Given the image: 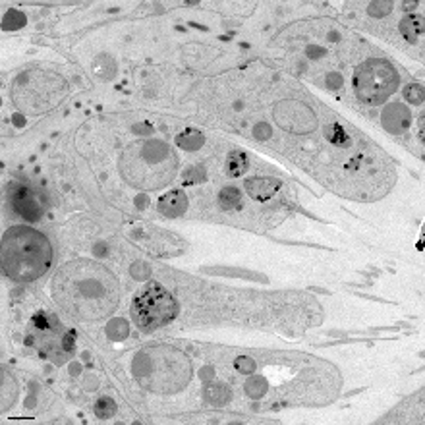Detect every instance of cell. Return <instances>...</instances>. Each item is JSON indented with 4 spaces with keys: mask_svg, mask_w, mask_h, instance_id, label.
I'll use <instances>...</instances> for the list:
<instances>
[{
    "mask_svg": "<svg viewBox=\"0 0 425 425\" xmlns=\"http://www.w3.org/2000/svg\"><path fill=\"white\" fill-rule=\"evenodd\" d=\"M95 414H97V417H110L117 414V404L110 401V398H107V396H103V398H99V402L95 404Z\"/></svg>",
    "mask_w": 425,
    "mask_h": 425,
    "instance_id": "7c38bea8",
    "label": "cell"
},
{
    "mask_svg": "<svg viewBox=\"0 0 425 425\" xmlns=\"http://www.w3.org/2000/svg\"><path fill=\"white\" fill-rule=\"evenodd\" d=\"M178 315V304L172 294L167 292L161 284L149 283L132 301V317L135 325L145 333L157 331L168 325Z\"/></svg>",
    "mask_w": 425,
    "mask_h": 425,
    "instance_id": "277c9868",
    "label": "cell"
},
{
    "mask_svg": "<svg viewBox=\"0 0 425 425\" xmlns=\"http://www.w3.org/2000/svg\"><path fill=\"white\" fill-rule=\"evenodd\" d=\"M278 188H281V182L275 178H251L246 182V192L250 193L253 200L259 201L273 197Z\"/></svg>",
    "mask_w": 425,
    "mask_h": 425,
    "instance_id": "ba28073f",
    "label": "cell"
},
{
    "mask_svg": "<svg viewBox=\"0 0 425 425\" xmlns=\"http://www.w3.org/2000/svg\"><path fill=\"white\" fill-rule=\"evenodd\" d=\"M12 207L20 217H24L29 223H37L43 217L41 195H37L33 190L20 186L12 193Z\"/></svg>",
    "mask_w": 425,
    "mask_h": 425,
    "instance_id": "8992f818",
    "label": "cell"
},
{
    "mask_svg": "<svg viewBox=\"0 0 425 425\" xmlns=\"http://www.w3.org/2000/svg\"><path fill=\"white\" fill-rule=\"evenodd\" d=\"M354 87H356L359 100H364L367 105H381L396 91L398 74L385 60H367L356 70Z\"/></svg>",
    "mask_w": 425,
    "mask_h": 425,
    "instance_id": "5b68a950",
    "label": "cell"
},
{
    "mask_svg": "<svg viewBox=\"0 0 425 425\" xmlns=\"http://www.w3.org/2000/svg\"><path fill=\"white\" fill-rule=\"evenodd\" d=\"M124 176L137 188L155 190L176 172V157L172 149L161 142H143L132 145L122 158Z\"/></svg>",
    "mask_w": 425,
    "mask_h": 425,
    "instance_id": "3957f363",
    "label": "cell"
},
{
    "mask_svg": "<svg viewBox=\"0 0 425 425\" xmlns=\"http://www.w3.org/2000/svg\"><path fill=\"white\" fill-rule=\"evenodd\" d=\"M52 294L68 315L80 321H99L117 309L120 283L105 265L77 259L57 273Z\"/></svg>",
    "mask_w": 425,
    "mask_h": 425,
    "instance_id": "6da1fadb",
    "label": "cell"
},
{
    "mask_svg": "<svg viewBox=\"0 0 425 425\" xmlns=\"http://www.w3.org/2000/svg\"><path fill=\"white\" fill-rule=\"evenodd\" d=\"M157 207L158 213L165 215V217H180V215L186 213V209H188V197H186L180 190H172V192L165 193V195L158 200Z\"/></svg>",
    "mask_w": 425,
    "mask_h": 425,
    "instance_id": "52a82bcc",
    "label": "cell"
},
{
    "mask_svg": "<svg viewBox=\"0 0 425 425\" xmlns=\"http://www.w3.org/2000/svg\"><path fill=\"white\" fill-rule=\"evenodd\" d=\"M74 338H75V333H74V331H70V333L66 334V341H64V348H66V350H72Z\"/></svg>",
    "mask_w": 425,
    "mask_h": 425,
    "instance_id": "9a60e30c",
    "label": "cell"
},
{
    "mask_svg": "<svg viewBox=\"0 0 425 425\" xmlns=\"http://www.w3.org/2000/svg\"><path fill=\"white\" fill-rule=\"evenodd\" d=\"M52 261V248L47 236L35 228L16 226L2 240V269L8 278L31 283L45 275Z\"/></svg>",
    "mask_w": 425,
    "mask_h": 425,
    "instance_id": "7a4b0ae2",
    "label": "cell"
},
{
    "mask_svg": "<svg viewBox=\"0 0 425 425\" xmlns=\"http://www.w3.org/2000/svg\"><path fill=\"white\" fill-rule=\"evenodd\" d=\"M218 200H221L223 209L232 211V209H238L242 205V193L238 192L236 188H225V190L221 192V195H218Z\"/></svg>",
    "mask_w": 425,
    "mask_h": 425,
    "instance_id": "8fae6325",
    "label": "cell"
},
{
    "mask_svg": "<svg viewBox=\"0 0 425 425\" xmlns=\"http://www.w3.org/2000/svg\"><path fill=\"white\" fill-rule=\"evenodd\" d=\"M404 95H406V99H408L410 103H422V100H424V89H422L419 85H410V87H406Z\"/></svg>",
    "mask_w": 425,
    "mask_h": 425,
    "instance_id": "4fadbf2b",
    "label": "cell"
},
{
    "mask_svg": "<svg viewBox=\"0 0 425 425\" xmlns=\"http://www.w3.org/2000/svg\"><path fill=\"white\" fill-rule=\"evenodd\" d=\"M226 167H228V174L230 176L244 174L246 168H248V157L244 155L242 151H232V153L228 155Z\"/></svg>",
    "mask_w": 425,
    "mask_h": 425,
    "instance_id": "30bf717a",
    "label": "cell"
},
{
    "mask_svg": "<svg viewBox=\"0 0 425 425\" xmlns=\"http://www.w3.org/2000/svg\"><path fill=\"white\" fill-rule=\"evenodd\" d=\"M50 321H54V319H50V317H47L45 313H37V315L33 317L35 327H39V329H43V331H49Z\"/></svg>",
    "mask_w": 425,
    "mask_h": 425,
    "instance_id": "5bb4252c",
    "label": "cell"
},
{
    "mask_svg": "<svg viewBox=\"0 0 425 425\" xmlns=\"http://www.w3.org/2000/svg\"><path fill=\"white\" fill-rule=\"evenodd\" d=\"M401 31L410 43H416L419 39V35L424 33V20H422V16L404 17L401 24Z\"/></svg>",
    "mask_w": 425,
    "mask_h": 425,
    "instance_id": "9c48e42d",
    "label": "cell"
}]
</instances>
